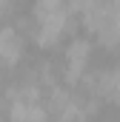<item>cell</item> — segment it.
<instances>
[{
  "mask_svg": "<svg viewBox=\"0 0 120 122\" xmlns=\"http://www.w3.org/2000/svg\"><path fill=\"white\" fill-rule=\"evenodd\" d=\"M94 60V43L83 34H74L66 48H63V65H60V82L69 88H77L80 80L86 77V71L91 68Z\"/></svg>",
  "mask_w": 120,
  "mask_h": 122,
  "instance_id": "obj_1",
  "label": "cell"
},
{
  "mask_svg": "<svg viewBox=\"0 0 120 122\" xmlns=\"http://www.w3.org/2000/svg\"><path fill=\"white\" fill-rule=\"evenodd\" d=\"M26 46H29L26 34H20L14 26H0V68L9 71L20 65L26 60Z\"/></svg>",
  "mask_w": 120,
  "mask_h": 122,
  "instance_id": "obj_2",
  "label": "cell"
},
{
  "mask_svg": "<svg viewBox=\"0 0 120 122\" xmlns=\"http://www.w3.org/2000/svg\"><path fill=\"white\" fill-rule=\"evenodd\" d=\"M14 9H17V0H0V23L9 20L14 14Z\"/></svg>",
  "mask_w": 120,
  "mask_h": 122,
  "instance_id": "obj_3",
  "label": "cell"
}]
</instances>
